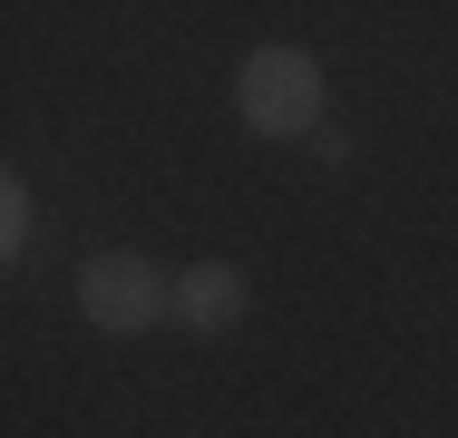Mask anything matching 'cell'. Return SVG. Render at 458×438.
Instances as JSON below:
<instances>
[{"label": "cell", "instance_id": "obj_1", "mask_svg": "<svg viewBox=\"0 0 458 438\" xmlns=\"http://www.w3.org/2000/svg\"><path fill=\"white\" fill-rule=\"evenodd\" d=\"M234 107H244L254 137H293V127L322 117V69H312L302 49H254L244 79H234Z\"/></svg>", "mask_w": 458, "mask_h": 438}, {"label": "cell", "instance_id": "obj_2", "mask_svg": "<svg viewBox=\"0 0 458 438\" xmlns=\"http://www.w3.org/2000/svg\"><path fill=\"white\" fill-rule=\"evenodd\" d=\"M157 302H166V282H157L147 254H98L89 273H79V312H89L98 332H147Z\"/></svg>", "mask_w": 458, "mask_h": 438}, {"label": "cell", "instance_id": "obj_3", "mask_svg": "<svg viewBox=\"0 0 458 438\" xmlns=\"http://www.w3.org/2000/svg\"><path fill=\"white\" fill-rule=\"evenodd\" d=\"M176 312L195 322V332H225V322L244 312V273H234V263H195V273L176 282Z\"/></svg>", "mask_w": 458, "mask_h": 438}, {"label": "cell", "instance_id": "obj_4", "mask_svg": "<svg viewBox=\"0 0 458 438\" xmlns=\"http://www.w3.org/2000/svg\"><path fill=\"white\" fill-rule=\"evenodd\" d=\"M0 244H10V254H20V244H30V195H20V185H10V195H0Z\"/></svg>", "mask_w": 458, "mask_h": 438}]
</instances>
